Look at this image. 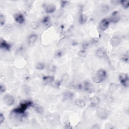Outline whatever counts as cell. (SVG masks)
<instances>
[{"label":"cell","mask_w":129,"mask_h":129,"mask_svg":"<svg viewBox=\"0 0 129 129\" xmlns=\"http://www.w3.org/2000/svg\"><path fill=\"white\" fill-rule=\"evenodd\" d=\"M106 76V71L103 69H100L97 72L96 75L93 77L92 80L93 82L95 83H100L105 80Z\"/></svg>","instance_id":"6da1fadb"},{"label":"cell","mask_w":129,"mask_h":129,"mask_svg":"<svg viewBox=\"0 0 129 129\" xmlns=\"http://www.w3.org/2000/svg\"><path fill=\"white\" fill-rule=\"evenodd\" d=\"M33 103L31 101H26L25 102H23L21 103L19 107L15 108L13 112L15 114H22L25 113L26 110L30 106H32Z\"/></svg>","instance_id":"7a4b0ae2"},{"label":"cell","mask_w":129,"mask_h":129,"mask_svg":"<svg viewBox=\"0 0 129 129\" xmlns=\"http://www.w3.org/2000/svg\"><path fill=\"white\" fill-rule=\"evenodd\" d=\"M96 113L98 117L102 120L106 119L109 115V110L107 108L104 107L98 108L97 110Z\"/></svg>","instance_id":"3957f363"},{"label":"cell","mask_w":129,"mask_h":129,"mask_svg":"<svg viewBox=\"0 0 129 129\" xmlns=\"http://www.w3.org/2000/svg\"><path fill=\"white\" fill-rule=\"evenodd\" d=\"M81 89H83L89 93H92L94 91V87L90 82L86 81L81 84Z\"/></svg>","instance_id":"277c9868"},{"label":"cell","mask_w":129,"mask_h":129,"mask_svg":"<svg viewBox=\"0 0 129 129\" xmlns=\"http://www.w3.org/2000/svg\"><path fill=\"white\" fill-rule=\"evenodd\" d=\"M119 80L121 83L125 87H128L129 86V76L127 74L121 73L119 76Z\"/></svg>","instance_id":"5b68a950"},{"label":"cell","mask_w":129,"mask_h":129,"mask_svg":"<svg viewBox=\"0 0 129 129\" xmlns=\"http://www.w3.org/2000/svg\"><path fill=\"white\" fill-rule=\"evenodd\" d=\"M110 20L107 18H104L99 23V27L100 30L102 31H105L109 27L110 24Z\"/></svg>","instance_id":"8992f818"},{"label":"cell","mask_w":129,"mask_h":129,"mask_svg":"<svg viewBox=\"0 0 129 129\" xmlns=\"http://www.w3.org/2000/svg\"><path fill=\"white\" fill-rule=\"evenodd\" d=\"M5 103L9 106L13 105L15 103V99L14 97L10 94H6L3 98Z\"/></svg>","instance_id":"52a82bcc"},{"label":"cell","mask_w":129,"mask_h":129,"mask_svg":"<svg viewBox=\"0 0 129 129\" xmlns=\"http://www.w3.org/2000/svg\"><path fill=\"white\" fill-rule=\"evenodd\" d=\"M110 21L114 23H118L121 19V16L119 13V12L117 11H114L111 15L110 19H109Z\"/></svg>","instance_id":"ba28073f"},{"label":"cell","mask_w":129,"mask_h":129,"mask_svg":"<svg viewBox=\"0 0 129 129\" xmlns=\"http://www.w3.org/2000/svg\"><path fill=\"white\" fill-rule=\"evenodd\" d=\"M110 44L114 47L118 46L121 42V39L118 36H114L110 39Z\"/></svg>","instance_id":"9c48e42d"},{"label":"cell","mask_w":129,"mask_h":129,"mask_svg":"<svg viewBox=\"0 0 129 129\" xmlns=\"http://www.w3.org/2000/svg\"><path fill=\"white\" fill-rule=\"evenodd\" d=\"M90 101L92 106L94 107L97 106L100 104V99L99 98L96 96L92 97L90 98Z\"/></svg>","instance_id":"30bf717a"},{"label":"cell","mask_w":129,"mask_h":129,"mask_svg":"<svg viewBox=\"0 0 129 129\" xmlns=\"http://www.w3.org/2000/svg\"><path fill=\"white\" fill-rule=\"evenodd\" d=\"M96 54L98 58H103L106 56V53L104 49L102 48H99L97 49V50L96 52Z\"/></svg>","instance_id":"8fae6325"},{"label":"cell","mask_w":129,"mask_h":129,"mask_svg":"<svg viewBox=\"0 0 129 129\" xmlns=\"http://www.w3.org/2000/svg\"><path fill=\"white\" fill-rule=\"evenodd\" d=\"M38 39V35L35 34H31L28 38V44L29 46H33Z\"/></svg>","instance_id":"7c38bea8"},{"label":"cell","mask_w":129,"mask_h":129,"mask_svg":"<svg viewBox=\"0 0 129 129\" xmlns=\"http://www.w3.org/2000/svg\"><path fill=\"white\" fill-rule=\"evenodd\" d=\"M45 11L47 13H53L56 11V6L53 5H47L45 7Z\"/></svg>","instance_id":"4fadbf2b"},{"label":"cell","mask_w":129,"mask_h":129,"mask_svg":"<svg viewBox=\"0 0 129 129\" xmlns=\"http://www.w3.org/2000/svg\"><path fill=\"white\" fill-rule=\"evenodd\" d=\"M74 95V93L72 92L67 91L63 94V98L65 100H70L73 99Z\"/></svg>","instance_id":"5bb4252c"},{"label":"cell","mask_w":129,"mask_h":129,"mask_svg":"<svg viewBox=\"0 0 129 129\" xmlns=\"http://www.w3.org/2000/svg\"><path fill=\"white\" fill-rule=\"evenodd\" d=\"M15 21L19 23V24H22L24 21H25V18L22 14H17L15 16Z\"/></svg>","instance_id":"9a60e30c"},{"label":"cell","mask_w":129,"mask_h":129,"mask_svg":"<svg viewBox=\"0 0 129 129\" xmlns=\"http://www.w3.org/2000/svg\"><path fill=\"white\" fill-rule=\"evenodd\" d=\"M43 80L46 84H51L54 81V77L52 76H45L43 77Z\"/></svg>","instance_id":"2e32d148"},{"label":"cell","mask_w":129,"mask_h":129,"mask_svg":"<svg viewBox=\"0 0 129 129\" xmlns=\"http://www.w3.org/2000/svg\"><path fill=\"white\" fill-rule=\"evenodd\" d=\"M74 104L76 106H77L78 107L80 108H83L85 107L86 106L85 102L83 100L81 99H76L74 101Z\"/></svg>","instance_id":"e0dca14e"},{"label":"cell","mask_w":129,"mask_h":129,"mask_svg":"<svg viewBox=\"0 0 129 129\" xmlns=\"http://www.w3.org/2000/svg\"><path fill=\"white\" fill-rule=\"evenodd\" d=\"M1 47L4 50L9 51L11 48V46L4 40L1 41Z\"/></svg>","instance_id":"ac0fdd59"},{"label":"cell","mask_w":129,"mask_h":129,"mask_svg":"<svg viewBox=\"0 0 129 129\" xmlns=\"http://www.w3.org/2000/svg\"><path fill=\"white\" fill-rule=\"evenodd\" d=\"M33 108L35 110V111L39 114H42L44 113V109L38 104H34L33 106Z\"/></svg>","instance_id":"d6986e66"},{"label":"cell","mask_w":129,"mask_h":129,"mask_svg":"<svg viewBox=\"0 0 129 129\" xmlns=\"http://www.w3.org/2000/svg\"><path fill=\"white\" fill-rule=\"evenodd\" d=\"M121 59L125 63H129V52H127V53H126L124 55V56H122Z\"/></svg>","instance_id":"ffe728a7"},{"label":"cell","mask_w":129,"mask_h":129,"mask_svg":"<svg viewBox=\"0 0 129 129\" xmlns=\"http://www.w3.org/2000/svg\"><path fill=\"white\" fill-rule=\"evenodd\" d=\"M87 20V18L83 14H81L79 18V22L80 23V24H84L86 21Z\"/></svg>","instance_id":"44dd1931"},{"label":"cell","mask_w":129,"mask_h":129,"mask_svg":"<svg viewBox=\"0 0 129 129\" xmlns=\"http://www.w3.org/2000/svg\"><path fill=\"white\" fill-rule=\"evenodd\" d=\"M120 3L124 8L128 9L129 7V2L128 1H121Z\"/></svg>","instance_id":"7402d4cb"},{"label":"cell","mask_w":129,"mask_h":129,"mask_svg":"<svg viewBox=\"0 0 129 129\" xmlns=\"http://www.w3.org/2000/svg\"><path fill=\"white\" fill-rule=\"evenodd\" d=\"M36 69L38 70H42L45 68V65L44 63H39L36 65Z\"/></svg>","instance_id":"603a6c76"},{"label":"cell","mask_w":129,"mask_h":129,"mask_svg":"<svg viewBox=\"0 0 129 129\" xmlns=\"http://www.w3.org/2000/svg\"><path fill=\"white\" fill-rule=\"evenodd\" d=\"M78 56L80 57H85L87 55V53L85 50L80 51L78 53Z\"/></svg>","instance_id":"cb8c5ba5"},{"label":"cell","mask_w":129,"mask_h":129,"mask_svg":"<svg viewBox=\"0 0 129 129\" xmlns=\"http://www.w3.org/2000/svg\"><path fill=\"white\" fill-rule=\"evenodd\" d=\"M0 23H1V25H4L5 23V18L4 15L1 14L0 15Z\"/></svg>","instance_id":"d4e9b609"},{"label":"cell","mask_w":129,"mask_h":129,"mask_svg":"<svg viewBox=\"0 0 129 129\" xmlns=\"http://www.w3.org/2000/svg\"><path fill=\"white\" fill-rule=\"evenodd\" d=\"M6 90V88L5 86L3 85V84H1V86H0V92H1V94L4 93Z\"/></svg>","instance_id":"484cf974"},{"label":"cell","mask_w":129,"mask_h":129,"mask_svg":"<svg viewBox=\"0 0 129 129\" xmlns=\"http://www.w3.org/2000/svg\"><path fill=\"white\" fill-rule=\"evenodd\" d=\"M49 21H50V17L48 16H46L44 17V18L42 20V22L45 24H47L49 22Z\"/></svg>","instance_id":"4316f807"},{"label":"cell","mask_w":129,"mask_h":129,"mask_svg":"<svg viewBox=\"0 0 129 129\" xmlns=\"http://www.w3.org/2000/svg\"><path fill=\"white\" fill-rule=\"evenodd\" d=\"M4 121L5 116L2 113H1V114H0V125H1L3 122H4Z\"/></svg>","instance_id":"83f0119b"},{"label":"cell","mask_w":129,"mask_h":129,"mask_svg":"<svg viewBox=\"0 0 129 129\" xmlns=\"http://www.w3.org/2000/svg\"><path fill=\"white\" fill-rule=\"evenodd\" d=\"M48 70L51 73H54V72H56V68L54 66H52L50 68H49Z\"/></svg>","instance_id":"f1b7e54d"},{"label":"cell","mask_w":129,"mask_h":129,"mask_svg":"<svg viewBox=\"0 0 129 129\" xmlns=\"http://www.w3.org/2000/svg\"><path fill=\"white\" fill-rule=\"evenodd\" d=\"M105 128L106 129H112L114 128V127L113 125H112V124H110V123H107L106 125Z\"/></svg>","instance_id":"f546056e"},{"label":"cell","mask_w":129,"mask_h":129,"mask_svg":"<svg viewBox=\"0 0 129 129\" xmlns=\"http://www.w3.org/2000/svg\"><path fill=\"white\" fill-rule=\"evenodd\" d=\"M68 3V2L67 1H62L61 2V6H62V8H64Z\"/></svg>","instance_id":"4dcf8cb0"},{"label":"cell","mask_w":129,"mask_h":129,"mask_svg":"<svg viewBox=\"0 0 129 129\" xmlns=\"http://www.w3.org/2000/svg\"><path fill=\"white\" fill-rule=\"evenodd\" d=\"M62 53L61 51H58L57 53H56V56L57 57H60L62 56Z\"/></svg>","instance_id":"1f68e13d"},{"label":"cell","mask_w":129,"mask_h":129,"mask_svg":"<svg viewBox=\"0 0 129 129\" xmlns=\"http://www.w3.org/2000/svg\"><path fill=\"white\" fill-rule=\"evenodd\" d=\"M65 129H72V127H71V126L70 125V124L69 123H67L66 125H65Z\"/></svg>","instance_id":"d6a6232c"},{"label":"cell","mask_w":129,"mask_h":129,"mask_svg":"<svg viewBox=\"0 0 129 129\" xmlns=\"http://www.w3.org/2000/svg\"><path fill=\"white\" fill-rule=\"evenodd\" d=\"M88 46H89V45H88V43H87V42H84V44H83V48L84 49H85V48H86V47H87Z\"/></svg>","instance_id":"836d02e7"},{"label":"cell","mask_w":129,"mask_h":129,"mask_svg":"<svg viewBox=\"0 0 129 129\" xmlns=\"http://www.w3.org/2000/svg\"><path fill=\"white\" fill-rule=\"evenodd\" d=\"M112 3L114 4H118L119 3H120V1H112Z\"/></svg>","instance_id":"e575fe53"},{"label":"cell","mask_w":129,"mask_h":129,"mask_svg":"<svg viewBox=\"0 0 129 129\" xmlns=\"http://www.w3.org/2000/svg\"><path fill=\"white\" fill-rule=\"evenodd\" d=\"M93 128H94V129H99L100 127H96V125H95V126L93 127Z\"/></svg>","instance_id":"d590c367"}]
</instances>
